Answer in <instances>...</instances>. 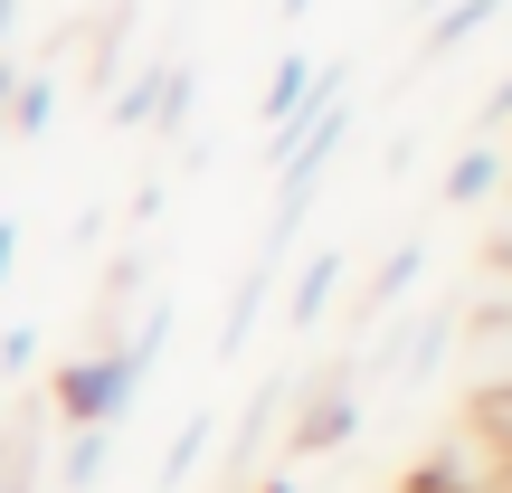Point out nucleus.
Returning a JSON list of instances; mask_svg holds the SVG:
<instances>
[{
  "label": "nucleus",
  "instance_id": "423d86ee",
  "mask_svg": "<svg viewBox=\"0 0 512 493\" xmlns=\"http://www.w3.org/2000/svg\"><path fill=\"white\" fill-rule=\"evenodd\" d=\"M48 114H57V86L29 76V86H19V133H48Z\"/></svg>",
  "mask_w": 512,
  "mask_h": 493
},
{
  "label": "nucleus",
  "instance_id": "f03ea898",
  "mask_svg": "<svg viewBox=\"0 0 512 493\" xmlns=\"http://www.w3.org/2000/svg\"><path fill=\"white\" fill-rule=\"evenodd\" d=\"M323 86H332V76H323ZM323 86H313V57H285V67H275V86H266V124L285 133V124H294V114H304Z\"/></svg>",
  "mask_w": 512,
  "mask_h": 493
},
{
  "label": "nucleus",
  "instance_id": "1a4fd4ad",
  "mask_svg": "<svg viewBox=\"0 0 512 493\" xmlns=\"http://www.w3.org/2000/svg\"><path fill=\"white\" fill-rule=\"evenodd\" d=\"M484 124H512V86H503V95H494V114H484Z\"/></svg>",
  "mask_w": 512,
  "mask_h": 493
},
{
  "label": "nucleus",
  "instance_id": "7ed1b4c3",
  "mask_svg": "<svg viewBox=\"0 0 512 493\" xmlns=\"http://www.w3.org/2000/svg\"><path fill=\"white\" fill-rule=\"evenodd\" d=\"M503 181H512V171H503V152H484V143H475L456 171H446V200H456V209H465V200H494Z\"/></svg>",
  "mask_w": 512,
  "mask_h": 493
},
{
  "label": "nucleus",
  "instance_id": "0eeeda50",
  "mask_svg": "<svg viewBox=\"0 0 512 493\" xmlns=\"http://www.w3.org/2000/svg\"><path fill=\"white\" fill-rule=\"evenodd\" d=\"M494 275L512 285V181H503V219H494Z\"/></svg>",
  "mask_w": 512,
  "mask_h": 493
},
{
  "label": "nucleus",
  "instance_id": "f257e3e1",
  "mask_svg": "<svg viewBox=\"0 0 512 493\" xmlns=\"http://www.w3.org/2000/svg\"><path fill=\"white\" fill-rule=\"evenodd\" d=\"M475 380H484V399H512V294H494L475 313Z\"/></svg>",
  "mask_w": 512,
  "mask_h": 493
},
{
  "label": "nucleus",
  "instance_id": "39448f33",
  "mask_svg": "<svg viewBox=\"0 0 512 493\" xmlns=\"http://www.w3.org/2000/svg\"><path fill=\"white\" fill-rule=\"evenodd\" d=\"M200 456H209V418H190V427H181V446L162 456V484H181V475H190Z\"/></svg>",
  "mask_w": 512,
  "mask_h": 493
},
{
  "label": "nucleus",
  "instance_id": "20e7f679",
  "mask_svg": "<svg viewBox=\"0 0 512 493\" xmlns=\"http://www.w3.org/2000/svg\"><path fill=\"white\" fill-rule=\"evenodd\" d=\"M332 285H342V256L323 247V256H313V266H304V294H294V313H304V323H313V313L332 304Z\"/></svg>",
  "mask_w": 512,
  "mask_h": 493
},
{
  "label": "nucleus",
  "instance_id": "6e6552de",
  "mask_svg": "<svg viewBox=\"0 0 512 493\" xmlns=\"http://www.w3.org/2000/svg\"><path fill=\"white\" fill-rule=\"evenodd\" d=\"M10 256H19V219H0V275H10Z\"/></svg>",
  "mask_w": 512,
  "mask_h": 493
},
{
  "label": "nucleus",
  "instance_id": "9d476101",
  "mask_svg": "<svg viewBox=\"0 0 512 493\" xmlns=\"http://www.w3.org/2000/svg\"><path fill=\"white\" fill-rule=\"evenodd\" d=\"M266 493H294V484H266Z\"/></svg>",
  "mask_w": 512,
  "mask_h": 493
}]
</instances>
